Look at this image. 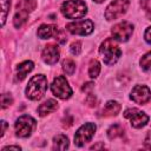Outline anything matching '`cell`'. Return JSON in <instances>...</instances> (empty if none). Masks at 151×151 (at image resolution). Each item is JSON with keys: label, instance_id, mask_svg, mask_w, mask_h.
<instances>
[{"label": "cell", "instance_id": "cell-1", "mask_svg": "<svg viewBox=\"0 0 151 151\" xmlns=\"http://www.w3.org/2000/svg\"><path fill=\"white\" fill-rule=\"evenodd\" d=\"M47 91V78L44 74L33 76L26 87V97L31 100H39Z\"/></svg>", "mask_w": 151, "mask_h": 151}, {"label": "cell", "instance_id": "cell-2", "mask_svg": "<svg viewBox=\"0 0 151 151\" xmlns=\"http://www.w3.org/2000/svg\"><path fill=\"white\" fill-rule=\"evenodd\" d=\"M99 52L103 55L104 64H106L109 66L116 64L118 61V59L122 57V50L119 48L117 40L113 38L105 39L99 47Z\"/></svg>", "mask_w": 151, "mask_h": 151}, {"label": "cell", "instance_id": "cell-3", "mask_svg": "<svg viewBox=\"0 0 151 151\" xmlns=\"http://www.w3.org/2000/svg\"><path fill=\"white\" fill-rule=\"evenodd\" d=\"M60 9L67 19H79L87 13V6L83 0H67L63 2Z\"/></svg>", "mask_w": 151, "mask_h": 151}, {"label": "cell", "instance_id": "cell-4", "mask_svg": "<svg viewBox=\"0 0 151 151\" xmlns=\"http://www.w3.org/2000/svg\"><path fill=\"white\" fill-rule=\"evenodd\" d=\"M35 126H37L35 119L28 114H24V116L19 117L14 124L15 133L18 137H21V138L29 137L32 134V132L34 131Z\"/></svg>", "mask_w": 151, "mask_h": 151}, {"label": "cell", "instance_id": "cell-5", "mask_svg": "<svg viewBox=\"0 0 151 151\" xmlns=\"http://www.w3.org/2000/svg\"><path fill=\"white\" fill-rule=\"evenodd\" d=\"M52 93L60 99H68L72 96V88L64 76H57L51 85Z\"/></svg>", "mask_w": 151, "mask_h": 151}, {"label": "cell", "instance_id": "cell-6", "mask_svg": "<svg viewBox=\"0 0 151 151\" xmlns=\"http://www.w3.org/2000/svg\"><path fill=\"white\" fill-rule=\"evenodd\" d=\"M97 130V126L96 124L93 123H86V124H83L78 131L76 132L74 134V145L76 146H84L87 142H90L92 139V137L94 136V132Z\"/></svg>", "mask_w": 151, "mask_h": 151}, {"label": "cell", "instance_id": "cell-7", "mask_svg": "<svg viewBox=\"0 0 151 151\" xmlns=\"http://www.w3.org/2000/svg\"><path fill=\"white\" fill-rule=\"evenodd\" d=\"M130 0H113L105 9V18L106 20H114L122 17L129 8Z\"/></svg>", "mask_w": 151, "mask_h": 151}, {"label": "cell", "instance_id": "cell-8", "mask_svg": "<svg viewBox=\"0 0 151 151\" xmlns=\"http://www.w3.org/2000/svg\"><path fill=\"white\" fill-rule=\"evenodd\" d=\"M111 33L113 39L120 42H125L131 38L133 33V25L129 21H120L112 27Z\"/></svg>", "mask_w": 151, "mask_h": 151}, {"label": "cell", "instance_id": "cell-9", "mask_svg": "<svg viewBox=\"0 0 151 151\" xmlns=\"http://www.w3.org/2000/svg\"><path fill=\"white\" fill-rule=\"evenodd\" d=\"M93 28H94V25L90 19L72 21L66 25V29L70 33L77 34V35H88L93 32Z\"/></svg>", "mask_w": 151, "mask_h": 151}, {"label": "cell", "instance_id": "cell-10", "mask_svg": "<svg viewBox=\"0 0 151 151\" xmlns=\"http://www.w3.org/2000/svg\"><path fill=\"white\" fill-rule=\"evenodd\" d=\"M124 117L131 122V125L134 129H142L149 122V116L145 112H143L138 109H134V107L127 109L124 112Z\"/></svg>", "mask_w": 151, "mask_h": 151}, {"label": "cell", "instance_id": "cell-11", "mask_svg": "<svg viewBox=\"0 0 151 151\" xmlns=\"http://www.w3.org/2000/svg\"><path fill=\"white\" fill-rule=\"evenodd\" d=\"M130 98L134 103L143 105L151 99V91L146 85H136L131 91Z\"/></svg>", "mask_w": 151, "mask_h": 151}, {"label": "cell", "instance_id": "cell-12", "mask_svg": "<svg viewBox=\"0 0 151 151\" xmlns=\"http://www.w3.org/2000/svg\"><path fill=\"white\" fill-rule=\"evenodd\" d=\"M59 55H60V52H59V47L55 45V44H48L45 46V48L42 50V60L48 64V65H53L58 61L59 59Z\"/></svg>", "mask_w": 151, "mask_h": 151}, {"label": "cell", "instance_id": "cell-13", "mask_svg": "<svg viewBox=\"0 0 151 151\" xmlns=\"http://www.w3.org/2000/svg\"><path fill=\"white\" fill-rule=\"evenodd\" d=\"M58 31H59V28L55 25H46L45 24L38 28L37 34L40 39H50L52 37H55Z\"/></svg>", "mask_w": 151, "mask_h": 151}, {"label": "cell", "instance_id": "cell-14", "mask_svg": "<svg viewBox=\"0 0 151 151\" xmlns=\"http://www.w3.org/2000/svg\"><path fill=\"white\" fill-rule=\"evenodd\" d=\"M57 109H58V101L54 99H47L46 101H44L38 106V113L40 117H45L46 114L54 112Z\"/></svg>", "mask_w": 151, "mask_h": 151}, {"label": "cell", "instance_id": "cell-15", "mask_svg": "<svg viewBox=\"0 0 151 151\" xmlns=\"http://www.w3.org/2000/svg\"><path fill=\"white\" fill-rule=\"evenodd\" d=\"M33 67H34V64L31 60H26V61L20 63L17 66V79L19 81L24 80L26 78V76L33 70Z\"/></svg>", "mask_w": 151, "mask_h": 151}, {"label": "cell", "instance_id": "cell-16", "mask_svg": "<svg viewBox=\"0 0 151 151\" xmlns=\"http://www.w3.org/2000/svg\"><path fill=\"white\" fill-rule=\"evenodd\" d=\"M28 13H29V11L27 8L18 6V11H17V13L14 15V19H13V24L17 28H20L26 22V20L28 19Z\"/></svg>", "mask_w": 151, "mask_h": 151}, {"label": "cell", "instance_id": "cell-17", "mask_svg": "<svg viewBox=\"0 0 151 151\" xmlns=\"http://www.w3.org/2000/svg\"><path fill=\"white\" fill-rule=\"evenodd\" d=\"M120 111V104L114 101V100H109L101 111V114L104 117H112V116H117Z\"/></svg>", "mask_w": 151, "mask_h": 151}, {"label": "cell", "instance_id": "cell-18", "mask_svg": "<svg viewBox=\"0 0 151 151\" xmlns=\"http://www.w3.org/2000/svg\"><path fill=\"white\" fill-rule=\"evenodd\" d=\"M70 145L68 138L65 134H57L53 138V149L54 150H66Z\"/></svg>", "mask_w": 151, "mask_h": 151}, {"label": "cell", "instance_id": "cell-19", "mask_svg": "<svg viewBox=\"0 0 151 151\" xmlns=\"http://www.w3.org/2000/svg\"><path fill=\"white\" fill-rule=\"evenodd\" d=\"M124 133V129L122 125L119 124H113L110 126V129L107 130V137L110 139H116L118 137H122Z\"/></svg>", "mask_w": 151, "mask_h": 151}, {"label": "cell", "instance_id": "cell-20", "mask_svg": "<svg viewBox=\"0 0 151 151\" xmlns=\"http://www.w3.org/2000/svg\"><path fill=\"white\" fill-rule=\"evenodd\" d=\"M100 73V64L98 60H92L90 63V66H88V76L91 78H97Z\"/></svg>", "mask_w": 151, "mask_h": 151}, {"label": "cell", "instance_id": "cell-21", "mask_svg": "<svg viewBox=\"0 0 151 151\" xmlns=\"http://www.w3.org/2000/svg\"><path fill=\"white\" fill-rule=\"evenodd\" d=\"M63 70L66 74L68 76H72L76 71V63L72 60V59H65L63 61Z\"/></svg>", "mask_w": 151, "mask_h": 151}, {"label": "cell", "instance_id": "cell-22", "mask_svg": "<svg viewBox=\"0 0 151 151\" xmlns=\"http://www.w3.org/2000/svg\"><path fill=\"white\" fill-rule=\"evenodd\" d=\"M140 67L146 72H151V52H147L146 54H144L142 57Z\"/></svg>", "mask_w": 151, "mask_h": 151}, {"label": "cell", "instance_id": "cell-23", "mask_svg": "<svg viewBox=\"0 0 151 151\" xmlns=\"http://www.w3.org/2000/svg\"><path fill=\"white\" fill-rule=\"evenodd\" d=\"M9 6H11V0H1V25L2 26L6 21L7 13L9 11Z\"/></svg>", "mask_w": 151, "mask_h": 151}, {"label": "cell", "instance_id": "cell-24", "mask_svg": "<svg viewBox=\"0 0 151 151\" xmlns=\"http://www.w3.org/2000/svg\"><path fill=\"white\" fill-rule=\"evenodd\" d=\"M12 103H13V98H12L11 94L4 93V94L1 96V107H2V109H6V107L9 106Z\"/></svg>", "mask_w": 151, "mask_h": 151}, {"label": "cell", "instance_id": "cell-25", "mask_svg": "<svg viewBox=\"0 0 151 151\" xmlns=\"http://www.w3.org/2000/svg\"><path fill=\"white\" fill-rule=\"evenodd\" d=\"M70 51L74 55H79L81 52V42L80 41H73L70 46Z\"/></svg>", "mask_w": 151, "mask_h": 151}, {"label": "cell", "instance_id": "cell-26", "mask_svg": "<svg viewBox=\"0 0 151 151\" xmlns=\"http://www.w3.org/2000/svg\"><path fill=\"white\" fill-rule=\"evenodd\" d=\"M85 101H86V104H87L88 106H96V103H97V98H96V96H94V94L90 93V94L86 97Z\"/></svg>", "mask_w": 151, "mask_h": 151}, {"label": "cell", "instance_id": "cell-27", "mask_svg": "<svg viewBox=\"0 0 151 151\" xmlns=\"http://www.w3.org/2000/svg\"><path fill=\"white\" fill-rule=\"evenodd\" d=\"M144 147L147 150H151V131L146 133V137L144 139Z\"/></svg>", "mask_w": 151, "mask_h": 151}, {"label": "cell", "instance_id": "cell-28", "mask_svg": "<svg viewBox=\"0 0 151 151\" xmlns=\"http://www.w3.org/2000/svg\"><path fill=\"white\" fill-rule=\"evenodd\" d=\"M144 39L147 44H151V26L147 27L145 29V33H144Z\"/></svg>", "mask_w": 151, "mask_h": 151}, {"label": "cell", "instance_id": "cell-29", "mask_svg": "<svg viewBox=\"0 0 151 151\" xmlns=\"http://www.w3.org/2000/svg\"><path fill=\"white\" fill-rule=\"evenodd\" d=\"M93 83H86V84H84V86L81 87V91H87V90H90V88H93Z\"/></svg>", "mask_w": 151, "mask_h": 151}, {"label": "cell", "instance_id": "cell-30", "mask_svg": "<svg viewBox=\"0 0 151 151\" xmlns=\"http://www.w3.org/2000/svg\"><path fill=\"white\" fill-rule=\"evenodd\" d=\"M6 150H21V147L20 146H14V145H8V146H5V147H2V151H6Z\"/></svg>", "mask_w": 151, "mask_h": 151}, {"label": "cell", "instance_id": "cell-31", "mask_svg": "<svg viewBox=\"0 0 151 151\" xmlns=\"http://www.w3.org/2000/svg\"><path fill=\"white\" fill-rule=\"evenodd\" d=\"M1 124H2V131H1V137L5 134V132H6V129H7V123L5 122V120H2L1 122Z\"/></svg>", "mask_w": 151, "mask_h": 151}, {"label": "cell", "instance_id": "cell-32", "mask_svg": "<svg viewBox=\"0 0 151 151\" xmlns=\"http://www.w3.org/2000/svg\"><path fill=\"white\" fill-rule=\"evenodd\" d=\"M103 147H104V145H103V144H97V145L91 146V149H92V150H93V149H94V150H96V149H103Z\"/></svg>", "mask_w": 151, "mask_h": 151}, {"label": "cell", "instance_id": "cell-33", "mask_svg": "<svg viewBox=\"0 0 151 151\" xmlns=\"http://www.w3.org/2000/svg\"><path fill=\"white\" fill-rule=\"evenodd\" d=\"M147 18L149 20H151V9H147Z\"/></svg>", "mask_w": 151, "mask_h": 151}, {"label": "cell", "instance_id": "cell-34", "mask_svg": "<svg viewBox=\"0 0 151 151\" xmlns=\"http://www.w3.org/2000/svg\"><path fill=\"white\" fill-rule=\"evenodd\" d=\"M94 2H97V4H100V2H103V1H105V0H93Z\"/></svg>", "mask_w": 151, "mask_h": 151}]
</instances>
